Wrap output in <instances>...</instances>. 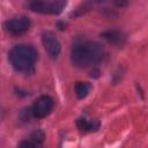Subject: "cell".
<instances>
[{
  "instance_id": "obj_1",
  "label": "cell",
  "mask_w": 148,
  "mask_h": 148,
  "mask_svg": "<svg viewBox=\"0 0 148 148\" xmlns=\"http://www.w3.org/2000/svg\"><path fill=\"white\" fill-rule=\"evenodd\" d=\"M103 46L94 40H84L76 43L71 52V61L79 69L94 68L103 58Z\"/></svg>"
},
{
  "instance_id": "obj_2",
  "label": "cell",
  "mask_w": 148,
  "mask_h": 148,
  "mask_svg": "<svg viewBox=\"0 0 148 148\" xmlns=\"http://www.w3.org/2000/svg\"><path fill=\"white\" fill-rule=\"evenodd\" d=\"M8 60L16 72L29 73L37 60V51L29 44H17L9 51Z\"/></svg>"
},
{
  "instance_id": "obj_3",
  "label": "cell",
  "mask_w": 148,
  "mask_h": 148,
  "mask_svg": "<svg viewBox=\"0 0 148 148\" xmlns=\"http://www.w3.org/2000/svg\"><path fill=\"white\" fill-rule=\"evenodd\" d=\"M66 6V0H32L29 7L32 12L45 15H59Z\"/></svg>"
},
{
  "instance_id": "obj_4",
  "label": "cell",
  "mask_w": 148,
  "mask_h": 148,
  "mask_svg": "<svg viewBox=\"0 0 148 148\" xmlns=\"http://www.w3.org/2000/svg\"><path fill=\"white\" fill-rule=\"evenodd\" d=\"M53 106H54L53 98L51 96L43 95V96H39L34 102V104L31 106V113L35 118L42 119V118L47 117L52 112Z\"/></svg>"
},
{
  "instance_id": "obj_5",
  "label": "cell",
  "mask_w": 148,
  "mask_h": 148,
  "mask_svg": "<svg viewBox=\"0 0 148 148\" xmlns=\"http://www.w3.org/2000/svg\"><path fill=\"white\" fill-rule=\"evenodd\" d=\"M5 28H6L8 34H10L13 36H20V35H23L24 32H27L29 30L30 20H29V17H27L24 15L16 16V17L8 20L5 23Z\"/></svg>"
},
{
  "instance_id": "obj_6",
  "label": "cell",
  "mask_w": 148,
  "mask_h": 148,
  "mask_svg": "<svg viewBox=\"0 0 148 148\" xmlns=\"http://www.w3.org/2000/svg\"><path fill=\"white\" fill-rule=\"evenodd\" d=\"M42 43L51 59H57L61 51L60 42L58 40L57 36L52 31H44L42 34Z\"/></svg>"
},
{
  "instance_id": "obj_7",
  "label": "cell",
  "mask_w": 148,
  "mask_h": 148,
  "mask_svg": "<svg viewBox=\"0 0 148 148\" xmlns=\"http://www.w3.org/2000/svg\"><path fill=\"white\" fill-rule=\"evenodd\" d=\"M101 37L105 39L109 44L114 46H121L126 40L125 34L121 32L120 30H106L101 34Z\"/></svg>"
},
{
  "instance_id": "obj_8",
  "label": "cell",
  "mask_w": 148,
  "mask_h": 148,
  "mask_svg": "<svg viewBox=\"0 0 148 148\" xmlns=\"http://www.w3.org/2000/svg\"><path fill=\"white\" fill-rule=\"evenodd\" d=\"M43 141H44V133L42 131L37 130V131L32 132L28 136V139L20 142L18 146L20 147H39V146H42Z\"/></svg>"
},
{
  "instance_id": "obj_9",
  "label": "cell",
  "mask_w": 148,
  "mask_h": 148,
  "mask_svg": "<svg viewBox=\"0 0 148 148\" xmlns=\"http://www.w3.org/2000/svg\"><path fill=\"white\" fill-rule=\"evenodd\" d=\"M76 126L81 132H95L98 130L99 124L95 120H89L87 118H79L76 120Z\"/></svg>"
},
{
  "instance_id": "obj_10",
  "label": "cell",
  "mask_w": 148,
  "mask_h": 148,
  "mask_svg": "<svg viewBox=\"0 0 148 148\" xmlns=\"http://www.w3.org/2000/svg\"><path fill=\"white\" fill-rule=\"evenodd\" d=\"M90 88L91 86L88 83V82H82V81H79L75 83V87H74V91H75V95L79 99H83L88 96L89 91H90Z\"/></svg>"
},
{
  "instance_id": "obj_11",
  "label": "cell",
  "mask_w": 148,
  "mask_h": 148,
  "mask_svg": "<svg viewBox=\"0 0 148 148\" xmlns=\"http://www.w3.org/2000/svg\"><path fill=\"white\" fill-rule=\"evenodd\" d=\"M113 2L117 7H125L127 5L128 0H113Z\"/></svg>"
},
{
  "instance_id": "obj_12",
  "label": "cell",
  "mask_w": 148,
  "mask_h": 148,
  "mask_svg": "<svg viewBox=\"0 0 148 148\" xmlns=\"http://www.w3.org/2000/svg\"><path fill=\"white\" fill-rule=\"evenodd\" d=\"M105 0H88V2L90 3V5H95V3H102V2H104Z\"/></svg>"
}]
</instances>
